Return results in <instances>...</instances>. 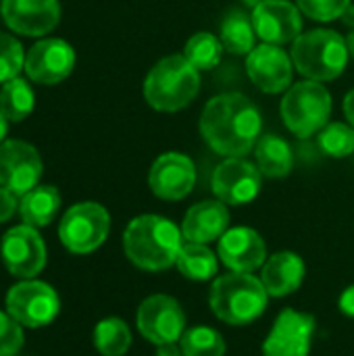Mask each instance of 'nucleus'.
I'll return each instance as SVG.
<instances>
[{
    "label": "nucleus",
    "mask_w": 354,
    "mask_h": 356,
    "mask_svg": "<svg viewBox=\"0 0 354 356\" xmlns=\"http://www.w3.org/2000/svg\"><path fill=\"white\" fill-rule=\"evenodd\" d=\"M263 119L244 94L227 92L211 98L200 117V134L209 148L227 159L246 156L259 142Z\"/></svg>",
    "instance_id": "1"
},
{
    "label": "nucleus",
    "mask_w": 354,
    "mask_h": 356,
    "mask_svg": "<svg viewBox=\"0 0 354 356\" xmlns=\"http://www.w3.org/2000/svg\"><path fill=\"white\" fill-rule=\"evenodd\" d=\"M182 244V229L161 215H140L131 219L123 232L125 257L144 271H165L173 267Z\"/></svg>",
    "instance_id": "2"
},
{
    "label": "nucleus",
    "mask_w": 354,
    "mask_h": 356,
    "mask_svg": "<svg viewBox=\"0 0 354 356\" xmlns=\"http://www.w3.org/2000/svg\"><path fill=\"white\" fill-rule=\"evenodd\" d=\"M269 294L252 273L232 271L227 275L215 277L209 294V305L213 315L227 325H248L257 321L267 309Z\"/></svg>",
    "instance_id": "3"
},
{
    "label": "nucleus",
    "mask_w": 354,
    "mask_h": 356,
    "mask_svg": "<svg viewBox=\"0 0 354 356\" xmlns=\"http://www.w3.org/2000/svg\"><path fill=\"white\" fill-rule=\"evenodd\" d=\"M200 71L188 63L184 54L161 58L144 79L146 102L161 113H177L186 108L200 90Z\"/></svg>",
    "instance_id": "4"
},
{
    "label": "nucleus",
    "mask_w": 354,
    "mask_h": 356,
    "mask_svg": "<svg viewBox=\"0 0 354 356\" xmlns=\"http://www.w3.org/2000/svg\"><path fill=\"white\" fill-rule=\"evenodd\" d=\"M346 38L332 29H313L300 33L292 44V63L300 75L313 81H332L348 65Z\"/></svg>",
    "instance_id": "5"
},
{
    "label": "nucleus",
    "mask_w": 354,
    "mask_h": 356,
    "mask_svg": "<svg viewBox=\"0 0 354 356\" xmlns=\"http://www.w3.org/2000/svg\"><path fill=\"white\" fill-rule=\"evenodd\" d=\"M280 113L294 136L311 138L330 123L332 96L321 81L305 79L288 88Z\"/></svg>",
    "instance_id": "6"
},
{
    "label": "nucleus",
    "mask_w": 354,
    "mask_h": 356,
    "mask_svg": "<svg viewBox=\"0 0 354 356\" xmlns=\"http://www.w3.org/2000/svg\"><path fill=\"white\" fill-rule=\"evenodd\" d=\"M111 232V215L98 202L73 204L61 219L58 238L73 254H90L98 250Z\"/></svg>",
    "instance_id": "7"
},
{
    "label": "nucleus",
    "mask_w": 354,
    "mask_h": 356,
    "mask_svg": "<svg viewBox=\"0 0 354 356\" xmlns=\"http://www.w3.org/2000/svg\"><path fill=\"white\" fill-rule=\"evenodd\" d=\"M6 313L27 330L46 327L58 317L61 298L46 282L21 280L6 292Z\"/></svg>",
    "instance_id": "8"
},
{
    "label": "nucleus",
    "mask_w": 354,
    "mask_h": 356,
    "mask_svg": "<svg viewBox=\"0 0 354 356\" xmlns=\"http://www.w3.org/2000/svg\"><path fill=\"white\" fill-rule=\"evenodd\" d=\"M136 325L142 338L154 346L179 342L186 332V313L173 296L154 294L140 305L136 313Z\"/></svg>",
    "instance_id": "9"
},
{
    "label": "nucleus",
    "mask_w": 354,
    "mask_h": 356,
    "mask_svg": "<svg viewBox=\"0 0 354 356\" xmlns=\"http://www.w3.org/2000/svg\"><path fill=\"white\" fill-rule=\"evenodd\" d=\"M0 257L10 275L33 280L46 267V244L35 227L17 225L2 236Z\"/></svg>",
    "instance_id": "10"
},
{
    "label": "nucleus",
    "mask_w": 354,
    "mask_h": 356,
    "mask_svg": "<svg viewBox=\"0 0 354 356\" xmlns=\"http://www.w3.org/2000/svg\"><path fill=\"white\" fill-rule=\"evenodd\" d=\"M44 163L40 152L23 140H6L0 144V186L17 198L40 184Z\"/></svg>",
    "instance_id": "11"
},
{
    "label": "nucleus",
    "mask_w": 354,
    "mask_h": 356,
    "mask_svg": "<svg viewBox=\"0 0 354 356\" xmlns=\"http://www.w3.org/2000/svg\"><path fill=\"white\" fill-rule=\"evenodd\" d=\"M315 330L313 315L284 309L263 342V356H309Z\"/></svg>",
    "instance_id": "12"
},
{
    "label": "nucleus",
    "mask_w": 354,
    "mask_h": 356,
    "mask_svg": "<svg viewBox=\"0 0 354 356\" xmlns=\"http://www.w3.org/2000/svg\"><path fill=\"white\" fill-rule=\"evenodd\" d=\"M261 184H263V173L259 171L257 165L244 161V156L225 159L213 171V179H211V188L217 200L232 207L252 202L261 192Z\"/></svg>",
    "instance_id": "13"
},
{
    "label": "nucleus",
    "mask_w": 354,
    "mask_h": 356,
    "mask_svg": "<svg viewBox=\"0 0 354 356\" xmlns=\"http://www.w3.org/2000/svg\"><path fill=\"white\" fill-rule=\"evenodd\" d=\"M75 67V50L58 38H44L25 54L23 71L35 83L54 86L71 75Z\"/></svg>",
    "instance_id": "14"
},
{
    "label": "nucleus",
    "mask_w": 354,
    "mask_h": 356,
    "mask_svg": "<svg viewBox=\"0 0 354 356\" xmlns=\"http://www.w3.org/2000/svg\"><path fill=\"white\" fill-rule=\"evenodd\" d=\"M194 184L196 167L192 159L182 152L161 154L148 171V186L161 200L177 202L194 190Z\"/></svg>",
    "instance_id": "15"
},
{
    "label": "nucleus",
    "mask_w": 354,
    "mask_h": 356,
    "mask_svg": "<svg viewBox=\"0 0 354 356\" xmlns=\"http://www.w3.org/2000/svg\"><path fill=\"white\" fill-rule=\"evenodd\" d=\"M246 73L250 81L265 94H280L292 86L294 63L275 44H261L246 56Z\"/></svg>",
    "instance_id": "16"
},
{
    "label": "nucleus",
    "mask_w": 354,
    "mask_h": 356,
    "mask_svg": "<svg viewBox=\"0 0 354 356\" xmlns=\"http://www.w3.org/2000/svg\"><path fill=\"white\" fill-rule=\"evenodd\" d=\"M257 35L265 44H288L303 33L300 8L288 0H263L252 8Z\"/></svg>",
    "instance_id": "17"
},
{
    "label": "nucleus",
    "mask_w": 354,
    "mask_h": 356,
    "mask_svg": "<svg viewBox=\"0 0 354 356\" xmlns=\"http://www.w3.org/2000/svg\"><path fill=\"white\" fill-rule=\"evenodd\" d=\"M0 13L4 23L21 35H44L61 21L58 0H2Z\"/></svg>",
    "instance_id": "18"
},
{
    "label": "nucleus",
    "mask_w": 354,
    "mask_h": 356,
    "mask_svg": "<svg viewBox=\"0 0 354 356\" xmlns=\"http://www.w3.org/2000/svg\"><path fill=\"white\" fill-rule=\"evenodd\" d=\"M219 259L230 271L252 273L267 261V246L252 227H230L219 238Z\"/></svg>",
    "instance_id": "19"
},
{
    "label": "nucleus",
    "mask_w": 354,
    "mask_h": 356,
    "mask_svg": "<svg viewBox=\"0 0 354 356\" xmlns=\"http://www.w3.org/2000/svg\"><path fill=\"white\" fill-rule=\"evenodd\" d=\"M230 229V211L221 200H202L188 209L182 234L186 242L211 244Z\"/></svg>",
    "instance_id": "20"
},
{
    "label": "nucleus",
    "mask_w": 354,
    "mask_h": 356,
    "mask_svg": "<svg viewBox=\"0 0 354 356\" xmlns=\"http://www.w3.org/2000/svg\"><path fill=\"white\" fill-rule=\"evenodd\" d=\"M305 261L290 250L271 254L261 267V282L269 296L284 298L294 294L305 282Z\"/></svg>",
    "instance_id": "21"
},
{
    "label": "nucleus",
    "mask_w": 354,
    "mask_h": 356,
    "mask_svg": "<svg viewBox=\"0 0 354 356\" xmlns=\"http://www.w3.org/2000/svg\"><path fill=\"white\" fill-rule=\"evenodd\" d=\"M61 209V192L54 186H35L19 198V215L29 227H46Z\"/></svg>",
    "instance_id": "22"
},
{
    "label": "nucleus",
    "mask_w": 354,
    "mask_h": 356,
    "mask_svg": "<svg viewBox=\"0 0 354 356\" xmlns=\"http://www.w3.org/2000/svg\"><path fill=\"white\" fill-rule=\"evenodd\" d=\"M255 156H257V167L265 177L280 179L290 175L294 167V154L290 144L275 136V134H263L255 146Z\"/></svg>",
    "instance_id": "23"
},
{
    "label": "nucleus",
    "mask_w": 354,
    "mask_h": 356,
    "mask_svg": "<svg viewBox=\"0 0 354 356\" xmlns=\"http://www.w3.org/2000/svg\"><path fill=\"white\" fill-rule=\"evenodd\" d=\"M219 40H221V44H223V48L227 52L248 56L255 50V40H257L252 17H248L240 8L230 10L221 21Z\"/></svg>",
    "instance_id": "24"
},
{
    "label": "nucleus",
    "mask_w": 354,
    "mask_h": 356,
    "mask_svg": "<svg viewBox=\"0 0 354 356\" xmlns=\"http://www.w3.org/2000/svg\"><path fill=\"white\" fill-rule=\"evenodd\" d=\"M219 254H215L209 244L198 242H184L177 254L175 267L186 280L192 282H209L217 275L219 269Z\"/></svg>",
    "instance_id": "25"
},
{
    "label": "nucleus",
    "mask_w": 354,
    "mask_h": 356,
    "mask_svg": "<svg viewBox=\"0 0 354 356\" xmlns=\"http://www.w3.org/2000/svg\"><path fill=\"white\" fill-rule=\"evenodd\" d=\"M33 90L23 77H13L2 83L0 90V113L10 121L19 123L29 117L33 111Z\"/></svg>",
    "instance_id": "26"
},
{
    "label": "nucleus",
    "mask_w": 354,
    "mask_h": 356,
    "mask_svg": "<svg viewBox=\"0 0 354 356\" xmlns=\"http://www.w3.org/2000/svg\"><path fill=\"white\" fill-rule=\"evenodd\" d=\"M94 346L102 356H123L131 346V330L119 317H106L94 327Z\"/></svg>",
    "instance_id": "27"
},
{
    "label": "nucleus",
    "mask_w": 354,
    "mask_h": 356,
    "mask_svg": "<svg viewBox=\"0 0 354 356\" xmlns=\"http://www.w3.org/2000/svg\"><path fill=\"white\" fill-rule=\"evenodd\" d=\"M223 44L215 33L209 31H198L194 33L186 46H184V56L188 58V63L192 67H196L198 71H211L213 67L219 65L221 54H223Z\"/></svg>",
    "instance_id": "28"
},
{
    "label": "nucleus",
    "mask_w": 354,
    "mask_h": 356,
    "mask_svg": "<svg viewBox=\"0 0 354 356\" xmlns=\"http://www.w3.org/2000/svg\"><path fill=\"white\" fill-rule=\"evenodd\" d=\"M179 346L184 356H225L223 336L207 325H196L184 332L179 338Z\"/></svg>",
    "instance_id": "29"
},
{
    "label": "nucleus",
    "mask_w": 354,
    "mask_h": 356,
    "mask_svg": "<svg viewBox=\"0 0 354 356\" xmlns=\"http://www.w3.org/2000/svg\"><path fill=\"white\" fill-rule=\"evenodd\" d=\"M317 144L323 154L334 159H344L354 152V127L346 123H328L319 136Z\"/></svg>",
    "instance_id": "30"
},
{
    "label": "nucleus",
    "mask_w": 354,
    "mask_h": 356,
    "mask_svg": "<svg viewBox=\"0 0 354 356\" xmlns=\"http://www.w3.org/2000/svg\"><path fill=\"white\" fill-rule=\"evenodd\" d=\"M25 65V52L19 40L0 31V83L19 77Z\"/></svg>",
    "instance_id": "31"
},
{
    "label": "nucleus",
    "mask_w": 354,
    "mask_h": 356,
    "mask_svg": "<svg viewBox=\"0 0 354 356\" xmlns=\"http://www.w3.org/2000/svg\"><path fill=\"white\" fill-rule=\"evenodd\" d=\"M353 4V0H296V6L303 15L313 21H334L344 15V10Z\"/></svg>",
    "instance_id": "32"
},
{
    "label": "nucleus",
    "mask_w": 354,
    "mask_h": 356,
    "mask_svg": "<svg viewBox=\"0 0 354 356\" xmlns=\"http://www.w3.org/2000/svg\"><path fill=\"white\" fill-rule=\"evenodd\" d=\"M23 346V325L0 311V356H15Z\"/></svg>",
    "instance_id": "33"
},
{
    "label": "nucleus",
    "mask_w": 354,
    "mask_h": 356,
    "mask_svg": "<svg viewBox=\"0 0 354 356\" xmlns=\"http://www.w3.org/2000/svg\"><path fill=\"white\" fill-rule=\"evenodd\" d=\"M15 211H19V200L13 192H8L6 188L0 186V223L8 221Z\"/></svg>",
    "instance_id": "34"
},
{
    "label": "nucleus",
    "mask_w": 354,
    "mask_h": 356,
    "mask_svg": "<svg viewBox=\"0 0 354 356\" xmlns=\"http://www.w3.org/2000/svg\"><path fill=\"white\" fill-rule=\"evenodd\" d=\"M338 307H340V311H342L346 317H354V284L353 286H348V288L342 292V296H340V300H338Z\"/></svg>",
    "instance_id": "35"
},
{
    "label": "nucleus",
    "mask_w": 354,
    "mask_h": 356,
    "mask_svg": "<svg viewBox=\"0 0 354 356\" xmlns=\"http://www.w3.org/2000/svg\"><path fill=\"white\" fill-rule=\"evenodd\" d=\"M156 356H184V353H182V346L177 342H169V344L156 346Z\"/></svg>",
    "instance_id": "36"
},
{
    "label": "nucleus",
    "mask_w": 354,
    "mask_h": 356,
    "mask_svg": "<svg viewBox=\"0 0 354 356\" xmlns=\"http://www.w3.org/2000/svg\"><path fill=\"white\" fill-rule=\"evenodd\" d=\"M344 115H346L348 123L354 127V88L346 94V98H344Z\"/></svg>",
    "instance_id": "37"
},
{
    "label": "nucleus",
    "mask_w": 354,
    "mask_h": 356,
    "mask_svg": "<svg viewBox=\"0 0 354 356\" xmlns=\"http://www.w3.org/2000/svg\"><path fill=\"white\" fill-rule=\"evenodd\" d=\"M342 21H344V25H348V27H353L354 29V4H351V6L344 10V15H342Z\"/></svg>",
    "instance_id": "38"
},
{
    "label": "nucleus",
    "mask_w": 354,
    "mask_h": 356,
    "mask_svg": "<svg viewBox=\"0 0 354 356\" xmlns=\"http://www.w3.org/2000/svg\"><path fill=\"white\" fill-rule=\"evenodd\" d=\"M8 123H10V121H8V119H6V117H4V115L0 113V142H2V140H4V136H6Z\"/></svg>",
    "instance_id": "39"
},
{
    "label": "nucleus",
    "mask_w": 354,
    "mask_h": 356,
    "mask_svg": "<svg viewBox=\"0 0 354 356\" xmlns=\"http://www.w3.org/2000/svg\"><path fill=\"white\" fill-rule=\"evenodd\" d=\"M346 46H348V54L354 58V29L348 33V38H346Z\"/></svg>",
    "instance_id": "40"
},
{
    "label": "nucleus",
    "mask_w": 354,
    "mask_h": 356,
    "mask_svg": "<svg viewBox=\"0 0 354 356\" xmlns=\"http://www.w3.org/2000/svg\"><path fill=\"white\" fill-rule=\"evenodd\" d=\"M244 2H246V4H250V6L255 8V6H257L259 2H263V0H244Z\"/></svg>",
    "instance_id": "41"
}]
</instances>
